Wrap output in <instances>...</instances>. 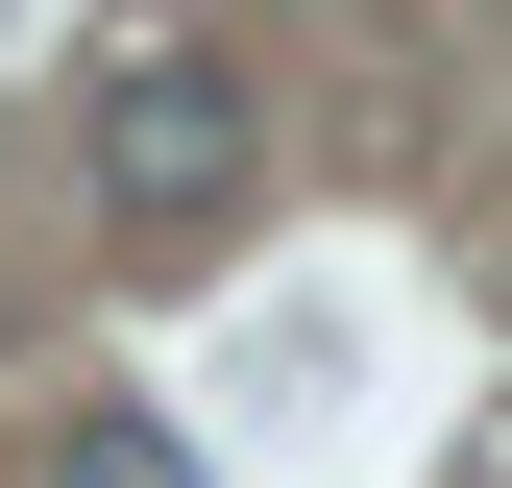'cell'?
<instances>
[{"label": "cell", "instance_id": "cell-1", "mask_svg": "<svg viewBox=\"0 0 512 488\" xmlns=\"http://www.w3.org/2000/svg\"><path fill=\"white\" fill-rule=\"evenodd\" d=\"M98 220H147V244H196V220H244V74L220 49H122L98 74Z\"/></svg>", "mask_w": 512, "mask_h": 488}, {"label": "cell", "instance_id": "cell-2", "mask_svg": "<svg viewBox=\"0 0 512 488\" xmlns=\"http://www.w3.org/2000/svg\"><path fill=\"white\" fill-rule=\"evenodd\" d=\"M25 488H196V440H171V415H49Z\"/></svg>", "mask_w": 512, "mask_h": 488}]
</instances>
